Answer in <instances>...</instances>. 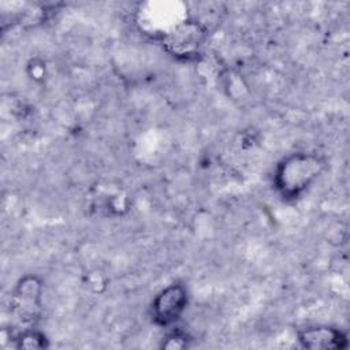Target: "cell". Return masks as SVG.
Wrapping results in <instances>:
<instances>
[{"label": "cell", "instance_id": "1", "mask_svg": "<svg viewBox=\"0 0 350 350\" xmlns=\"http://www.w3.org/2000/svg\"><path fill=\"white\" fill-rule=\"evenodd\" d=\"M324 168V159L316 153H291L278 164L273 186L283 200H297L313 185Z\"/></svg>", "mask_w": 350, "mask_h": 350}, {"label": "cell", "instance_id": "2", "mask_svg": "<svg viewBox=\"0 0 350 350\" xmlns=\"http://www.w3.org/2000/svg\"><path fill=\"white\" fill-rule=\"evenodd\" d=\"M41 299V280L34 275H26L16 283L11 301V312L22 324L31 325L40 319L42 308Z\"/></svg>", "mask_w": 350, "mask_h": 350}, {"label": "cell", "instance_id": "3", "mask_svg": "<svg viewBox=\"0 0 350 350\" xmlns=\"http://www.w3.org/2000/svg\"><path fill=\"white\" fill-rule=\"evenodd\" d=\"M187 288L180 283L164 287L152 301L150 316L156 325L170 327L175 324L187 308Z\"/></svg>", "mask_w": 350, "mask_h": 350}, {"label": "cell", "instance_id": "4", "mask_svg": "<svg viewBox=\"0 0 350 350\" xmlns=\"http://www.w3.org/2000/svg\"><path fill=\"white\" fill-rule=\"evenodd\" d=\"M205 38V30L196 22L185 21L174 26L164 37V44L174 56L189 57L198 52Z\"/></svg>", "mask_w": 350, "mask_h": 350}, {"label": "cell", "instance_id": "5", "mask_svg": "<svg viewBox=\"0 0 350 350\" xmlns=\"http://www.w3.org/2000/svg\"><path fill=\"white\" fill-rule=\"evenodd\" d=\"M297 338L302 347L312 350L346 349L349 346L346 334L331 325L305 327L298 331Z\"/></svg>", "mask_w": 350, "mask_h": 350}, {"label": "cell", "instance_id": "6", "mask_svg": "<svg viewBox=\"0 0 350 350\" xmlns=\"http://www.w3.org/2000/svg\"><path fill=\"white\" fill-rule=\"evenodd\" d=\"M12 339H14V346L18 349H45V347H48L46 336L34 328H25V329H22V332L16 334Z\"/></svg>", "mask_w": 350, "mask_h": 350}, {"label": "cell", "instance_id": "7", "mask_svg": "<svg viewBox=\"0 0 350 350\" xmlns=\"http://www.w3.org/2000/svg\"><path fill=\"white\" fill-rule=\"evenodd\" d=\"M190 336L182 329H172L164 339L161 347L164 349H186L190 345Z\"/></svg>", "mask_w": 350, "mask_h": 350}]
</instances>
